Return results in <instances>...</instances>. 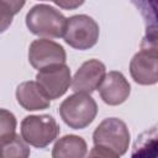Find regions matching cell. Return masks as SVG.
<instances>
[{
  "label": "cell",
  "instance_id": "6da1fadb",
  "mask_svg": "<svg viewBox=\"0 0 158 158\" xmlns=\"http://www.w3.org/2000/svg\"><path fill=\"white\" fill-rule=\"evenodd\" d=\"M67 21L68 19H65L56 7L44 4L35 5L26 15L27 28L33 35L42 37H63Z\"/></svg>",
  "mask_w": 158,
  "mask_h": 158
},
{
  "label": "cell",
  "instance_id": "7a4b0ae2",
  "mask_svg": "<svg viewBox=\"0 0 158 158\" xmlns=\"http://www.w3.org/2000/svg\"><path fill=\"white\" fill-rule=\"evenodd\" d=\"M98 114L95 100L85 93H75L67 98L59 106L62 120L73 130H81L89 126Z\"/></svg>",
  "mask_w": 158,
  "mask_h": 158
},
{
  "label": "cell",
  "instance_id": "3957f363",
  "mask_svg": "<svg viewBox=\"0 0 158 158\" xmlns=\"http://www.w3.org/2000/svg\"><path fill=\"white\" fill-rule=\"evenodd\" d=\"M93 141L95 146L107 148L120 157L127 152L130 144V131L122 120L109 117L101 121L95 128Z\"/></svg>",
  "mask_w": 158,
  "mask_h": 158
},
{
  "label": "cell",
  "instance_id": "277c9868",
  "mask_svg": "<svg viewBox=\"0 0 158 158\" xmlns=\"http://www.w3.org/2000/svg\"><path fill=\"white\" fill-rule=\"evenodd\" d=\"M58 133L59 126L51 115H30L21 122V136L33 147H47Z\"/></svg>",
  "mask_w": 158,
  "mask_h": 158
},
{
  "label": "cell",
  "instance_id": "5b68a950",
  "mask_svg": "<svg viewBox=\"0 0 158 158\" xmlns=\"http://www.w3.org/2000/svg\"><path fill=\"white\" fill-rule=\"evenodd\" d=\"M99 25L88 15H74L68 19L64 41L75 49L85 51L94 47L99 40Z\"/></svg>",
  "mask_w": 158,
  "mask_h": 158
},
{
  "label": "cell",
  "instance_id": "8992f818",
  "mask_svg": "<svg viewBox=\"0 0 158 158\" xmlns=\"http://www.w3.org/2000/svg\"><path fill=\"white\" fill-rule=\"evenodd\" d=\"M65 59L67 56L64 48L54 41L40 38L30 44L28 62L37 70L57 64H65Z\"/></svg>",
  "mask_w": 158,
  "mask_h": 158
},
{
  "label": "cell",
  "instance_id": "52a82bcc",
  "mask_svg": "<svg viewBox=\"0 0 158 158\" xmlns=\"http://www.w3.org/2000/svg\"><path fill=\"white\" fill-rule=\"evenodd\" d=\"M36 81L49 99H58L68 90L72 78L70 69L65 64H57L38 70Z\"/></svg>",
  "mask_w": 158,
  "mask_h": 158
},
{
  "label": "cell",
  "instance_id": "ba28073f",
  "mask_svg": "<svg viewBox=\"0 0 158 158\" xmlns=\"http://www.w3.org/2000/svg\"><path fill=\"white\" fill-rule=\"evenodd\" d=\"M106 75V68L102 62L98 59H89L84 62L72 80V90L75 93L91 94L96 90Z\"/></svg>",
  "mask_w": 158,
  "mask_h": 158
},
{
  "label": "cell",
  "instance_id": "9c48e42d",
  "mask_svg": "<svg viewBox=\"0 0 158 158\" xmlns=\"http://www.w3.org/2000/svg\"><path fill=\"white\" fill-rule=\"evenodd\" d=\"M132 79L141 85H152L158 81V53L141 49L130 63Z\"/></svg>",
  "mask_w": 158,
  "mask_h": 158
},
{
  "label": "cell",
  "instance_id": "30bf717a",
  "mask_svg": "<svg viewBox=\"0 0 158 158\" xmlns=\"http://www.w3.org/2000/svg\"><path fill=\"white\" fill-rule=\"evenodd\" d=\"M131 86L122 73L109 72L99 86L102 101L107 105H120L125 102L130 95Z\"/></svg>",
  "mask_w": 158,
  "mask_h": 158
},
{
  "label": "cell",
  "instance_id": "8fae6325",
  "mask_svg": "<svg viewBox=\"0 0 158 158\" xmlns=\"http://www.w3.org/2000/svg\"><path fill=\"white\" fill-rule=\"evenodd\" d=\"M17 102L27 111L44 110L49 106L51 99L37 81H23L16 88Z\"/></svg>",
  "mask_w": 158,
  "mask_h": 158
},
{
  "label": "cell",
  "instance_id": "7c38bea8",
  "mask_svg": "<svg viewBox=\"0 0 158 158\" xmlns=\"http://www.w3.org/2000/svg\"><path fill=\"white\" fill-rule=\"evenodd\" d=\"M88 151L86 142L75 135H67L59 138L52 151L53 158H83Z\"/></svg>",
  "mask_w": 158,
  "mask_h": 158
},
{
  "label": "cell",
  "instance_id": "4fadbf2b",
  "mask_svg": "<svg viewBox=\"0 0 158 158\" xmlns=\"http://www.w3.org/2000/svg\"><path fill=\"white\" fill-rule=\"evenodd\" d=\"M132 157L158 158V122L143 131L133 143Z\"/></svg>",
  "mask_w": 158,
  "mask_h": 158
},
{
  "label": "cell",
  "instance_id": "5bb4252c",
  "mask_svg": "<svg viewBox=\"0 0 158 158\" xmlns=\"http://www.w3.org/2000/svg\"><path fill=\"white\" fill-rule=\"evenodd\" d=\"M139 11L147 28H158V0H130Z\"/></svg>",
  "mask_w": 158,
  "mask_h": 158
},
{
  "label": "cell",
  "instance_id": "9a60e30c",
  "mask_svg": "<svg viewBox=\"0 0 158 158\" xmlns=\"http://www.w3.org/2000/svg\"><path fill=\"white\" fill-rule=\"evenodd\" d=\"M1 147V157L2 158H26L30 156V148L27 146V142L23 139V137L15 135L11 139L0 143Z\"/></svg>",
  "mask_w": 158,
  "mask_h": 158
},
{
  "label": "cell",
  "instance_id": "2e32d148",
  "mask_svg": "<svg viewBox=\"0 0 158 158\" xmlns=\"http://www.w3.org/2000/svg\"><path fill=\"white\" fill-rule=\"evenodd\" d=\"M26 0H0V20L1 31H5L10 26L12 17L23 7Z\"/></svg>",
  "mask_w": 158,
  "mask_h": 158
},
{
  "label": "cell",
  "instance_id": "e0dca14e",
  "mask_svg": "<svg viewBox=\"0 0 158 158\" xmlns=\"http://www.w3.org/2000/svg\"><path fill=\"white\" fill-rule=\"evenodd\" d=\"M16 130V118L10 111L1 109L0 110V143H4L12 137H15Z\"/></svg>",
  "mask_w": 158,
  "mask_h": 158
},
{
  "label": "cell",
  "instance_id": "ac0fdd59",
  "mask_svg": "<svg viewBox=\"0 0 158 158\" xmlns=\"http://www.w3.org/2000/svg\"><path fill=\"white\" fill-rule=\"evenodd\" d=\"M139 47L141 49L158 53V28H147Z\"/></svg>",
  "mask_w": 158,
  "mask_h": 158
},
{
  "label": "cell",
  "instance_id": "d6986e66",
  "mask_svg": "<svg viewBox=\"0 0 158 158\" xmlns=\"http://www.w3.org/2000/svg\"><path fill=\"white\" fill-rule=\"evenodd\" d=\"M89 156L90 157H104V158H117V156L114 152H111L110 149L100 147V146H95V144H94V148L91 149V152L89 153Z\"/></svg>",
  "mask_w": 158,
  "mask_h": 158
},
{
  "label": "cell",
  "instance_id": "ffe728a7",
  "mask_svg": "<svg viewBox=\"0 0 158 158\" xmlns=\"http://www.w3.org/2000/svg\"><path fill=\"white\" fill-rule=\"evenodd\" d=\"M52 1L62 9L73 10V9H77L79 6H81L85 0H52Z\"/></svg>",
  "mask_w": 158,
  "mask_h": 158
}]
</instances>
